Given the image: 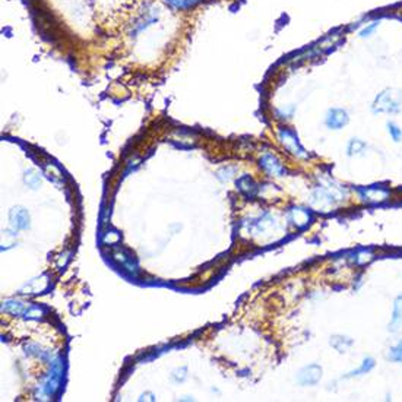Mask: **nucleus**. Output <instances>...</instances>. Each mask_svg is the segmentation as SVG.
Wrapping results in <instances>:
<instances>
[{
	"label": "nucleus",
	"instance_id": "f257e3e1",
	"mask_svg": "<svg viewBox=\"0 0 402 402\" xmlns=\"http://www.w3.org/2000/svg\"><path fill=\"white\" fill-rule=\"evenodd\" d=\"M374 114H398L402 111V91L396 88H386L376 95L371 104Z\"/></svg>",
	"mask_w": 402,
	"mask_h": 402
},
{
	"label": "nucleus",
	"instance_id": "f03ea898",
	"mask_svg": "<svg viewBox=\"0 0 402 402\" xmlns=\"http://www.w3.org/2000/svg\"><path fill=\"white\" fill-rule=\"evenodd\" d=\"M278 139L279 144L282 145L289 154H293L294 157H299V158H306L307 157L304 146L300 144L299 136L293 129L281 127L278 130Z\"/></svg>",
	"mask_w": 402,
	"mask_h": 402
},
{
	"label": "nucleus",
	"instance_id": "7ed1b4c3",
	"mask_svg": "<svg viewBox=\"0 0 402 402\" xmlns=\"http://www.w3.org/2000/svg\"><path fill=\"white\" fill-rule=\"evenodd\" d=\"M350 123V114L345 108L332 107L325 116V124L330 130H341Z\"/></svg>",
	"mask_w": 402,
	"mask_h": 402
},
{
	"label": "nucleus",
	"instance_id": "20e7f679",
	"mask_svg": "<svg viewBox=\"0 0 402 402\" xmlns=\"http://www.w3.org/2000/svg\"><path fill=\"white\" fill-rule=\"evenodd\" d=\"M260 167L271 177H282L287 174V168L281 163V160L271 152H266L260 157Z\"/></svg>",
	"mask_w": 402,
	"mask_h": 402
},
{
	"label": "nucleus",
	"instance_id": "39448f33",
	"mask_svg": "<svg viewBox=\"0 0 402 402\" xmlns=\"http://www.w3.org/2000/svg\"><path fill=\"white\" fill-rule=\"evenodd\" d=\"M359 195L363 202L369 204H379L389 197V190L382 186H370V187H361L359 189Z\"/></svg>",
	"mask_w": 402,
	"mask_h": 402
},
{
	"label": "nucleus",
	"instance_id": "423d86ee",
	"mask_svg": "<svg viewBox=\"0 0 402 402\" xmlns=\"http://www.w3.org/2000/svg\"><path fill=\"white\" fill-rule=\"evenodd\" d=\"M322 377V367L319 364H309L306 367H303L297 374V382L303 386H311L316 385Z\"/></svg>",
	"mask_w": 402,
	"mask_h": 402
},
{
	"label": "nucleus",
	"instance_id": "0eeeda50",
	"mask_svg": "<svg viewBox=\"0 0 402 402\" xmlns=\"http://www.w3.org/2000/svg\"><path fill=\"white\" fill-rule=\"evenodd\" d=\"M60 377H62V367L59 364V361L53 366L52 371L47 377V381L44 382L42 385V389L46 395H54V392L59 389V385H60Z\"/></svg>",
	"mask_w": 402,
	"mask_h": 402
},
{
	"label": "nucleus",
	"instance_id": "6e6552de",
	"mask_svg": "<svg viewBox=\"0 0 402 402\" xmlns=\"http://www.w3.org/2000/svg\"><path fill=\"white\" fill-rule=\"evenodd\" d=\"M9 219L13 230H27L30 227V214L24 208H13L9 214Z\"/></svg>",
	"mask_w": 402,
	"mask_h": 402
},
{
	"label": "nucleus",
	"instance_id": "1a4fd4ad",
	"mask_svg": "<svg viewBox=\"0 0 402 402\" xmlns=\"http://www.w3.org/2000/svg\"><path fill=\"white\" fill-rule=\"evenodd\" d=\"M392 333H398L402 330V294H399L393 300L392 306V318L389 322V328Z\"/></svg>",
	"mask_w": 402,
	"mask_h": 402
},
{
	"label": "nucleus",
	"instance_id": "9d476101",
	"mask_svg": "<svg viewBox=\"0 0 402 402\" xmlns=\"http://www.w3.org/2000/svg\"><path fill=\"white\" fill-rule=\"evenodd\" d=\"M289 221L293 222V224H296L297 227H304V226H307L310 221V215L309 212L306 211V209H303V208H293L291 211H289Z\"/></svg>",
	"mask_w": 402,
	"mask_h": 402
},
{
	"label": "nucleus",
	"instance_id": "9b49d317",
	"mask_svg": "<svg viewBox=\"0 0 402 402\" xmlns=\"http://www.w3.org/2000/svg\"><path fill=\"white\" fill-rule=\"evenodd\" d=\"M237 186L238 189L249 197H253V196L256 195V192H258V186H256L255 180L250 175H243L237 182Z\"/></svg>",
	"mask_w": 402,
	"mask_h": 402
},
{
	"label": "nucleus",
	"instance_id": "f8f14e48",
	"mask_svg": "<svg viewBox=\"0 0 402 402\" xmlns=\"http://www.w3.org/2000/svg\"><path fill=\"white\" fill-rule=\"evenodd\" d=\"M374 366H376L374 359L367 357V359H364V360L361 361L360 366H359L357 369L350 371V373L347 374V377H359V376H363V374H367V373H370V371L374 369Z\"/></svg>",
	"mask_w": 402,
	"mask_h": 402
},
{
	"label": "nucleus",
	"instance_id": "ddd939ff",
	"mask_svg": "<svg viewBox=\"0 0 402 402\" xmlns=\"http://www.w3.org/2000/svg\"><path fill=\"white\" fill-rule=\"evenodd\" d=\"M379 27H381V19H373V21L366 22L357 32V37L361 40L371 38L374 35V32L379 30Z\"/></svg>",
	"mask_w": 402,
	"mask_h": 402
},
{
	"label": "nucleus",
	"instance_id": "4468645a",
	"mask_svg": "<svg viewBox=\"0 0 402 402\" xmlns=\"http://www.w3.org/2000/svg\"><path fill=\"white\" fill-rule=\"evenodd\" d=\"M366 149H367V144L360 138H352L348 142V145H347V154H348V157L363 155Z\"/></svg>",
	"mask_w": 402,
	"mask_h": 402
},
{
	"label": "nucleus",
	"instance_id": "2eb2a0df",
	"mask_svg": "<svg viewBox=\"0 0 402 402\" xmlns=\"http://www.w3.org/2000/svg\"><path fill=\"white\" fill-rule=\"evenodd\" d=\"M330 345L338 351V352H347L352 347V340L348 337L342 335H335L330 338Z\"/></svg>",
	"mask_w": 402,
	"mask_h": 402
},
{
	"label": "nucleus",
	"instance_id": "dca6fc26",
	"mask_svg": "<svg viewBox=\"0 0 402 402\" xmlns=\"http://www.w3.org/2000/svg\"><path fill=\"white\" fill-rule=\"evenodd\" d=\"M165 2L177 11H187V9L195 8L196 5L202 0H165Z\"/></svg>",
	"mask_w": 402,
	"mask_h": 402
},
{
	"label": "nucleus",
	"instance_id": "f3484780",
	"mask_svg": "<svg viewBox=\"0 0 402 402\" xmlns=\"http://www.w3.org/2000/svg\"><path fill=\"white\" fill-rule=\"evenodd\" d=\"M386 130H388V135L391 136V139L395 144L402 142V129L395 122H388L386 123Z\"/></svg>",
	"mask_w": 402,
	"mask_h": 402
},
{
	"label": "nucleus",
	"instance_id": "a211bd4d",
	"mask_svg": "<svg viewBox=\"0 0 402 402\" xmlns=\"http://www.w3.org/2000/svg\"><path fill=\"white\" fill-rule=\"evenodd\" d=\"M388 360L393 361V363H402V340L389 348Z\"/></svg>",
	"mask_w": 402,
	"mask_h": 402
}]
</instances>
